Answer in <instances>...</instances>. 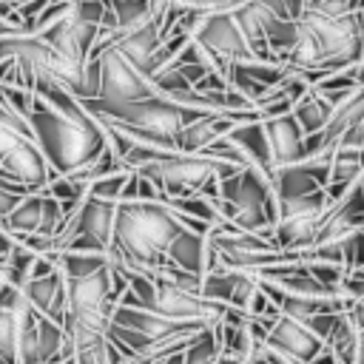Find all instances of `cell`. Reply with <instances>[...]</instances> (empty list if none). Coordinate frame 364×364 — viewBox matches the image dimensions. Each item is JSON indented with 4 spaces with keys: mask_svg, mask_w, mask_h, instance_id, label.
<instances>
[{
    "mask_svg": "<svg viewBox=\"0 0 364 364\" xmlns=\"http://www.w3.org/2000/svg\"><path fill=\"white\" fill-rule=\"evenodd\" d=\"M26 117L54 176L88 165L108 148L105 125L74 91L51 77H40L34 82V97Z\"/></svg>",
    "mask_w": 364,
    "mask_h": 364,
    "instance_id": "cell-1",
    "label": "cell"
},
{
    "mask_svg": "<svg viewBox=\"0 0 364 364\" xmlns=\"http://www.w3.org/2000/svg\"><path fill=\"white\" fill-rule=\"evenodd\" d=\"M185 216L168 202H119L111 262L128 270L156 276L171 267V242L185 230Z\"/></svg>",
    "mask_w": 364,
    "mask_h": 364,
    "instance_id": "cell-2",
    "label": "cell"
},
{
    "mask_svg": "<svg viewBox=\"0 0 364 364\" xmlns=\"http://www.w3.org/2000/svg\"><path fill=\"white\" fill-rule=\"evenodd\" d=\"M216 205L233 228L273 236V228L279 219V199L270 179L262 171L239 168L236 173L222 176Z\"/></svg>",
    "mask_w": 364,
    "mask_h": 364,
    "instance_id": "cell-3",
    "label": "cell"
},
{
    "mask_svg": "<svg viewBox=\"0 0 364 364\" xmlns=\"http://www.w3.org/2000/svg\"><path fill=\"white\" fill-rule=\"evenodd\" d=\"M333 199L327 191L310 193V196H299V199H282L279 202V219L273 228V242L276 247L287 250V253H304L316 245V233L318 225L324 219V213L330 210Z\"/></svg>",
    "mask_w": 364,
    "mask_h": 364,
    "instance_id": "cell-4",
    "label": "cell"
},
{
    "mask_svg": "<svg viewBox=\"0 0 364 364\" xmlns=\"http://www.w3.org/2000/svg\"><path fill=\"white\" fill-rule=\"evenodd\" d=\"M193 40L202 43L213 60L225 68V74L230 71V65L236 63H253L262 60L256 54V48L250 46V40L245 37V31L239 28L236 17L230 9H216V11H202L199 26L193 31Z\"/></svg>",
    "mask_w": 364,
    "mask_h": 364,
    "instance_id": "cell-5",
    "label": "cell"
},
{
    "mask_svg": "<svg viewBox=\"0 0 364 364\" xmlns=\"http://www.w3.org/2000/svg\"><path fill=\"white\" fill-rule=\"evenodd\" d=\"M91 65L97 68V97L105 102H128V100H142L154 97L156 82L145 77L136 65H131L117 48H100L91 57Z\"/></svg>",
    "mask_w": 364,
    "mask_h": 364,
    "instance_id": "cell-6",
    "label": "cell"
},
{
    "mask_svg": "<svg viewBox=\"0 0 364 364\" xmlns=\"http://www.w3.org/2000/svg\"><path fill=\"white\" fill-rule=\"evenodd\" d=\"M65 222H68L65 205L43 188V191L26 193L14 205V210L3 219V230L11 233L14 239H23V236H57Z\"/></svg>",
    "mask_w": 364,
    "mask_h": 364,
    "instance_id": "cell-7",
    "label": "cell"
},
{
    "mask_svg": "<svg viewBox=\"0 0 364 364\" xmlns=\"http://www.w3.org/2000/svg\"><path fill=\"white\" fill-rule=\"evenodd\" d=\"M262 347L287 358L290 364H313V358L324 350V338L318 333H313L304 321L279 313V318L270 324V333Z\"/></svg>",
    "mask_w": 364,
    "mask_h": 364,
    "instance_id": "cell-8",
    "label": "cell"
},
{
    "mask_svg": "<svg viewBox=\"0 0 364 364\" xmlns=\"http://www.w3.org/2000/svg\"><path fill=\"white\" fill-rule=\"evenodd\" d=\"M361 228H364V179L358 185H353L341 199H336L330 205V210L324 213V219L318 225L316 245L341 242V239H347L350 233H355Z\"/></svg>",
    "mask_w": 364,
    "mask_h": 364,
    "instance_id": "cell-9",
    "label": "cell"
},
{
    "mask_svg": "<svg viewBox=\"0 0 364 364\" xmlns=\"http://www.w3.org/2000/svg\"><path fill=\"white\" fill-rule=\"evenodd\" d=\"M264 131H267V142H270L273 168H282V165H293V162L307 159V151H304L307 134L301 131V125L296 122L293 114H282V117L264 119Z\"/></svg>",
    "mask_w": 364,
    "mask_h": 364,
    "instance_id": "cell-10",
    "label": "cell"
},
{
    "mask_svg": "<svg viewBox=\"0 0 364 364\" xmlns=\"http://www.w3.org/2000/svg\"><path fill=\"white\" fill-rule=\"evenodd\" d=\"M23 296H26V301L37 313H43V316H48V318H54L60 324L65 321V313H68V287H65V276H63L60 267L54 273H48V276H31L23 284Z\"/></svg>",
    "mask_w": 364,
    "mask_h": 364,
    "instance_id": "cell-11",
    "label": "cell"
},
{
    "mask_svg": "<svg viewBox=\"0 0 364 364\" xmlns=\"http://www.w3.org/2000/svg\"><path fill=\"white\" fill-rule=\"evenodd\" d=\"M228 139H233L242 154L247 156L250 168L262 171L267 179H273V156H270V142H267V131H264V119H245V122H236L230 131H228ZM273 185V182H270Z\"/></svg>",
    "mask_w": 364,
    "mask_h": 364,
    "instance_id": "cell-12",
    "label": "cell"
},
{
    "mask_svg": "<svg viewBox=\"0 0 364 364\" xmlns=\"http://www.w3.org/2000/svg\"><path fill=\"white\" fill-rule=\"evenodd\" d=\"M236 122H242V119H236L230 114H202L179 134L176 151H182V154H205V148L210 142H216L219 136H225Z\"/></svg>",
    "mask_w": 364,
    "mask_h": 364,
    "instance_id": "cell-13",
    "label": "cell"
},
{
    "mask_svg": "<svg viewBox=\"0 0 364 364\" xmlns=\"http://www.w3.org/2000/svg\"><path fill=\"white\" fill-rule=\"evenodd\" d=\"M168 262H171L173 267L188 270V273L205 276V273H208V264H210V242H208V233H199V230L185 228V230L171 242Z\"/></svg>",
    "mask_w": 364,
    "mask_h": 364,
    "instance_id": "cell-14",
    "label": "cell"
},
{
    "mask_svg": "<svg viewBox=\"0 0 364 364\" xmlns=\"http://www.w3.org/2000/svg\"><path fill=\"white\" fill-rule=\"evenodd\" d=\"M361 179H364V151H350V148L333 151V168H330V182H327L330 199L333 202L341 199Z\"/></svg>",
    "mask_w": 364,
    "mask_h": 364,
    "instance_id": "cell-15",
    "label": "cell"
},
{
    "mask_svg": "<svg viewBox=\"0 0 364 364\" xmlns=\"http://www.w3.org/2000/svg\"><path fill=\"white\" fill-rule=\"evenodd\" d=\"M327 347L336 353L338 364H358V350H361V333L350 316V310L338 313L336 327L327 336Z\"/></svg>",
    "mask_w": 364,
    "mask_h": 364,
    "instance_id": "cell-16",
    "label": "cell"
},
{
    "mask_svg": "<svg viewBox=\"0 0 364 364\" xmlns=\"http://www.w3.org/2000/svg\"><path fill=\"white\" fill-rule=\"evenodd\" d=\"M333 102L321 94V91H316V88H310L299 102H296V108H293V117H296V122L301 125V131L310 136V134H318L327 122H330V117H333Z\"/></svg>",
    "mask_w": 364,
    "mask_h": 364,
    "instance_id": "cell-17",
    "label": "cell"
},
{
    "mask_svg": "<svg viewBox=\"0 0 364 364\" xmlns=\"http://www.w3.org/2000/svg\"><path fill=\"white\" fill-rule=\"evenodd\" d=\"M26 296L6 307L0 304V364H20V310Z\"/></svg>",
    "mask_w": 364,
    "mask_h": 364,
    "instance_id": "cell-18",
    "label": "cell"
},
{
    "mask_svg": "<svg viewBox=\"0 0 364 364\" xmlns=\"http://www.w3.org/2000/svg\"><path fill=\"white\" fill-rule=\"evenodd\" d=\"M119 202H165V193L151 176H145L142 171H131Z\"/></svg>",
    "mask_w": 364,
    "mask_h": 364,
    "instance_id": "cell-19",
    "label": "cell"
},
{
    "mask_svg": "<svg viewBox=\"0 0 364 364\" xmlns=\"http://www.w3.org/2000/svg\"><path fill=\"white\" fill-rule=\"evenodd\" d=\"M128 176H131V171H128V168H125V171H117V173H108V176L97 179V182L91 185V191H88V193H94V196H100V199L119 202V199H122V191H125Z\"/></svg>",
    "mask_w": 364,
    "mask_h": 364,
    "instance_id": "cell-20",
    "label": "cell"
},
{
    "mask_svg": "<svg viewBox=\"0 0 364 364\" xmlns=\"http://www.w3.org/2000/svg\"><path fill=\"white\" fill-rule=\"evenodd\" d=\"M341 245V256H344V267L353 270V267H364V228L350 233L347 239L338 242Z\"/></svg>",
    "mask_w": 364,
    "mask_h": 364,
    "instance_id": "cell-21",
    "label": "cell"
},
{
    "mask_svg": "<svg viewBox=\"0 0 364 364\" xmlns=\"http://www.w3.org/2000/svg\"><path fill=\"white\" fill-rule=\"evenodd\" d=\"M341 296H347L350 301L364 299V267H353V270H347V273H344Z\"/></svg>",
    "mask_w": 364,
    "mask_h": 364,
    "instance_id": "cell-22",
    "label": "cell"
},
{
    "mask_svg": "<svg viewBox=\"0 0 364 364\" xmlns=\"http://www.w3.org/2000/svg\"><path fill=\"white\" fill-rule=\"evenodd\" d=\"M313 364H338V358H336V353H333V350L324 344V350H321V353L313 358Z\"/></svg>",
    "mask_w": 364,
    "mask_h": 364,
    "instance_id": "cell-23",
    "label": "cell"
},
{
    "mask_svg": "<svg viewBox=\"0 0 364 364\" xmlns=\"http://www.w3.org/2000/svg\"><path fill=\"white\" fill-rule=\"evenodd\" d=\"M245 364H270V358H267V353H264V347H259L256 353H250V355L245 358Z\"/></svg>",
    "mask_w": 364,
    "mask_h": 364,
    "instance_id": "cell-24",
    "label": "cell"
},
{
    "mask_svg": "<svg viewBox=\"0 0 364 364\" xmlns=\"http://www.w3.org/2000/svg\"><path fill=\"white\" fill-rule=\"evenodd\" d=\"M358 364H364V338H361V350H358Z\"/></svg>",
    "mask_w": 364,
    "mask_h": 364,
    "instance_id": "cell-25",
    "label": "cell"
},
{
    "mask_svg": "<svg viewBox=\"0 0 364 364\" xmlns=\"http://www.w3.org/2000/svg\"><path fill=\"white\" fill-rule=\"evenodd\" d=\"M54 364H80L77 358H65V361H54Z\"/></svg>",
    "mask_w": 364,
    "mask_h": 364,
    "instance_id": "cell-26",
    "label": "cell"
},
{
    "mask_svg": "<svg viewBox=\"0 0 364 364\" xmlns=\"http://www.w3.org/2000/svg\"><path fill=\"white\" fill-rule=\"evenodd\" d=\"M0 230H3V222H0Z\"/></svg>",
    "mask_w": 364,
    "mask_h": 364,
    "instance_id": "cell-27",
    "label": "cell"
}]
</instances>
